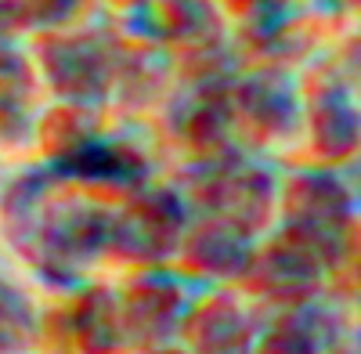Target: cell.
I'll return each mask as SVG.
<instances>
[{"label":"cell","mask_w":361,"mask_h":354,"mask_svg":"<svg viewBox=\"0 0 361 354\" xmlns=\"http://www.w3.org/2000/svg\"><path fill=\"white\" fill-rule=\"evenodd\" d=\"M4 221L22 257L51 279L80 275L109 246V214L62 192V177L25 173L8 192Z\"/></svg>","instance_id":"obj_1"},{"label":"cell","mask_w":361,"mask_h":354,"mask_svg":"<svg viewBox=\"0 0 361 354\" xmlns=\"http://www.w3.org/2000/svg\"><path fill=\"white\" fill-rule=\"evenodd\" d=\"M350 214H354V195L333 173H296L286 188V217H289L286 228L311 239L333 268L343 260L347 250Z\"/></svg>","instance_id":"obj_2"},{"label":"cell","mask_w":361,"mask_h":354,"mask_svg":"<svg viewBox=\"0 0 361 354\" xmlns=\"http://www.w3.org/2000/svg\"><path fill=\"white\" fill-rule=\"evenodd\" d=\"M185 239V210L173 192H145L109 217V246L141 264H163Z\"/></svg>","instance_id":"obj_3"},{"label":"cell","mask_w":361,"mask_h":354,"mask_svg":"<svg viewBox=\"0 0 361 354\" xmlns=\"http://www.w3.org/2000/svg\"><path fill=\"white\" fill-rule=\"evenodd\" d=\"M40 69L58 98L73 105H94L112 91L116 62L94 37H69L51 33L37 47Z\"/></svg>","instance_id":"obj_4"},{"label":"cell","mask_w":361,"mask_h":354,"mask_svg":"<svg viewBox=\"0 0 361 354\" xmlns=\"http://www.w3.org/2000/svg\"><path fill=\"white\" fill-rule=\"evenodd\" d=\"M199 199L214 210V217H224L257 235L271 217V206H275V181L267 170L246 159H224L206 170Z\"/></svg>","instance_id":"obj_5"},{"label":"cell","mask_w":361,"mask_h":354,"mask_svg":"<svg viewBox=\"0 0 361 354\" xmlns=\"http://www.w3.org/2000/svg\"><path fill=\"white\" fill-rule=\"evenodd\" d=\"M333 268L329 257L296 231H282L275 243H267L260 253H253L250 279L267 293L271 300H307L322 286V275Z\"/></svg>","instance_id":"obj_6"},{"label":"cell","mask_w":361,"mask_h":354,"mask_svg":"<svg viewBox=\"0 0 361 354\" xmlns=\"http://www.w3.org/2000/svg\"><path fill=\"white\" fill-rule=\"evenodd\" d=\"M188 318V297L173 279L166 275H148L137 279L123 304H119V326L123 340L137 347H159L173 336V329Z\"/></svg>","instance_id":"obj_7"},{"label":"cell","mask_w":361,"mask_h":354,"mask_svg":"<svg viewBox=\"0 0 361 354\" xmlns=\"http://www.w3.org/2000/svg\"><path fill=\"white\" fill-rule=\"evenodd\" d=\"M134 25L148 40L195 51H209L221 37V15L209 0H134Z\"/></svg>","instance_id":"obj_8"},{"label":"cell","mask_w":361,"mask_h":354,"mask_svg":"<svg viewBox=\"0 0 361 354\" xmlns=\"http://www.w3.org/2000/svg\"><path fill=\"white\" fill-rule=\"evenodd\" d=\"M231 112H238L260 134H289L300 120L296 87L282 69L250 73L231 87Z\"/></svg>","instance_id":"obj_9"},{"label":"cell","mask_w":361,"mask_h":354,"mask_svg":"<svg viewBox=\"0 0 361 354\" xmlns=\"http://www.w3.org/2000/svg\"><path fill=\"white\" fill-rule=\"evenodd\" d=\"M173 127L195 149H214L231 127V87L221 76H195L173 105Z\"/></svg>","instance_id":"obj_10"},{"label":"cell","mask_w":361,"mask_h":354,"mask_svg":"<svg viewBox=\"0 0 361 354\" xmlns=\"http://www.w3.org/2000/svg\"><path fill=\"white\" fill-rule=\"evenodd\" d=\"M253 253H257L253 235L224 217L202 221L188 235V246H185V257L192 268H199L202 275H214V279H246Z\"/></svg>","instance_id":"obj_11"},{"label":"cell","mask_w":361,"mask_h":354,"mask_svg":"<svg viewBox=\"0 0 361 354\" xmlns=\"http://www.w3.org/2000/svg\"><path fill=\"white\" fill-rule=\"evenodd\" d=\"M192 354H253L257 333L243 304L231 297H209L188 315Z\"/></svg>","instance_id":"obj_12"},{"label":"cell","mask_w":361,"mask_h":354,"mask_svg":"<svg viewBox=\"0 0 361 354\" xmlns=\"http://www.w3.org/2000/svg\"><path fill=\"white\" fill-rule=\"evenodd\" d=\"M58 170L90 185H109V188H137L148 173V163L127 149V145H112L102 138H90L83 149H76L69 159L58 163Z\"/></svg>","instance_id":"obj_13"},{"label":"cell","mask_w":361,"mask_h":354,"mask_svg":"<svg viewBox=\"0 0 361 354\" xmlns=\"http://www.w3.org/2000/svg\"><path fill=\"white\" fill-rule=\"evenodd\" d=\"M336 322L329 311L304 304L289 311L279 326H271L260 343H253V354H325L333 347Z\"/></svg>","instance_id":"obj_14"},{"label":"cell","mask_w":361,"mask_h":354,"mask_svg":"<svg viewBox=\"0 0 361 354\" xmlns=\"http://www.w3.org/2000/svg\"><path fill=\"white\" fill-rule=\"evenodd\" d=\"M314 152L325 159H347L357 149V109L343 91H322L311 105Z\"/></svg>","instance_id":"obj_15"},{"label":"cell","mask_w":361,"mask_h":354,"mask_svg":"<svg viewBox=\"0 0 361 354\" xmlns=\"http://www.w3.org/2000/svg\"><path fill=\"white\" fill-rule=\"evenodd\" d=\"M73 333L83 354H112L123 340L119 326V300L109 289H87L73 311Z\"/></svg>","instance_id":"obj_16"},{"label":"cell","mask_w":361,"mask_h":354,"mask_svg":"<svg viewBox=\"0 0 361 354\" xmlns=\"http://www.w3.org/2000/svg\"><path fill=\"white\" fill-rule=\"evenodd\" d=\"M33 91V73L22 62V54L0 47V138H18L25 120V94Z\"/></svg>","instance_id":"obj_17"},{"label":"cell","mask_w":361,"mask_h":354,"mask_svg":"<svg viewBox=\"0 0 361 354\" xmlns=\"http://www.w3.org/2000/svg\"><path fill=\"white\" fill-rule=\"evenodd\" d=\"M37 343V311L25 293L0 279V354H22Z\"/></svg>","instance_id":"obj_18"},{"label":"cell","mask_w":361,"mask_h":354,"mask_svg":"<svg viewBox=\"0 0 361 354\" xmlns=\"http://www.w3.org/2000/svg\"><path fill=\"white\" fill-rule=\"evenodd\" d=\"M44 145H47V152L62 163L69 159L76 149H83V145L90 138H98L94 130V116L87 112V105H66V109H54L47 120H44V130H40Z\"/></svg>","instance_id":"obj_19"},{"label":"cell","mask_w":361,"mask_h":354,"mask_svg":"<svg viewBox=\"0 0 361 354\" xmlns=\"http://www.w3.org/2000/svg\"><path fill=\"white\" fill-rule=\"evenodd\" d=\"M80 8V0H0L8 25H33V29H58L66 25Z\"/></svg>","instance_id":"obj_20"},{"label":"cell","mask_w":361,"mask_h":354,"mask_svg":"<svg viewBox=\"0 0 361 354\" xmlns=\"http://www.w3.org/2000/svg\"><path fill=\"white\" fill-rule=\"evenodd\" d=\"M8 25V18H4V11H0V29H4Z\"/></svg>","instance_id":"obj_21"},{"label":"cell","mask_w":361,"mask_h":354,"mask_svg":"<svg viewBox=\"0 0 361 354\" xmlns=\"http://www.w3.org/2000/svg\"><path fill=\"white\" fill-rule=\"evenodd\" d=\"M159 354H185V350H159Z\"/></svg>","instance_id":"obj_22"},{"label":"cell","mask_w":361,"mask_h":354,"mask_svg":"<svg viewBox=\"0 0 361 354\" xmlns=\"http://www.w3.org/2000/svg\"><path fill=\"white\" fill-rule=\"evenodd\" d=\"M130 4H134V0H130Z\"/></svg>","instance_id":"obj_23"}]
</instances>
